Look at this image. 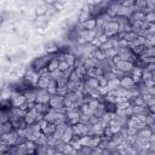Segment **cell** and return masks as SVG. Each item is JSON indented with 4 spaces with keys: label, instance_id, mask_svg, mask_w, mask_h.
<instances>
[{
    "label": "cell",
    "instance_id": "obj_35",
    "mask_svg": "<svg viewBox=\"0 0 155 155\" xmlns=\"http://www.w3.org/2000/svg\"><path fill=\"white\" fill-rule=\"evenodd\" d=\"M99 104H101V102H99L98 99H92V101L88 103V107L91 108V110H93V111H94V110L98 108V105H99Z\"/></svg>",
    "mask_w": 155,
    "mask_h": 155
},
{
    "label": "cell",
    "instance_id": "obj_11",
    "mask_svg": "<svg viewBox=\"0 0 155 155\" xmlns=\"http://www.w3.org/2000/svg\"><path fill=\"white\" fill-rule=\"evenodd\" d=\"M98 63H99V61H97L94 57L90 56L88 58H86V59H85V63H84V65L87 68V70H90V69L97 68V67H98Z\"/></svg>",
    "mask_w": 155,
    "mask_h": 155
},
{
    "label": "cell",
    "instance_id": "obj_34",
    "mask_svg": "<svg viewBox=\"0 0 155 155\" xmlns=\"http://www.w3.org/2000/svg\"><path fill=\"white\" fill-rule=\"evenodd\" d=\"M70 68V65L64 61V62H59V64H58V70H61L62 73H64V71H67L68 69Z\"/></svg>",
    "mask_w": 155,
    "mask_h": 155
},
{
    "label": "cell",
    "instance_id": "obj_39",
    "mask_svg": "<svg viewBox=\"0 0 155 155\" xmlns=\"http://www.w3.org/2000/svg\"><path fill=\"white\" fill-rule=\"evenodd\" d=\"M98 91H99L101 96H105V94L110 91V88H109L108 86H99V87H98Z\"/></svg>",
    "mask_w": 155,
    "mask_h": 155
},
{
    "label": "cell",
    "instance_id": "obj_7",
    "mask_svg": "<svg viewBox=\"0 0 155 155\" xmlns=\"http://www.w3.org/2000/svg\"><path fill=\"white\" fill-rule=\"evenodd\" d=\"M151 134H153L151 130H150L149 127H145V128H143V130L138 131V133H137V138L147 143V142H149V139H150V136H151Z\"/></svg>",
    "mask_w": 155,
    "mask_h": 155
},
{
    "label": "cell",
    "instance_id": "obj_2",
    "mask_svg": "<svg viewBox=\"0 0 155 155\" xmlns=\"http://www.w3.org/2000/svg\"><path fill=\"white\" fill-rule=\"evenodd\" d=\"M103 29H104V34L108 38H111V36H115L119 33V24L115 21H109L104 24Z\"/></svg>",
    "mask_w": 155,
    "mask_h": 155
},
{
    "label": "cell",
    "instance_id": "obj_26",
    "mask_svg": "<svg viewBox=\"0 0 155 155\" xmlns=\"http://www.w3.org/2000/svg\"><path fill=\"white\" fill-rule=\"evenodd\" d=\"M153 73H150L147 68L145 69H143V73H142V80H143V82L144 81H148V80H153Z\"/></svg>",
    "mask_w": 155,
    "mask_h": 155
},
{
    "label": "cell",
    "instance_id": "obj_47",
    "mask_svg": "<svg viewBox=\"0 0 155 155\" xmlns=\"http://www.w3.org/2000/svg\"><path fill=\"white\" fill-rule=\"evenodd\" d=\"M149 111H150V113H153V114H155V104H154V105H151V107H149Z\"/></svg>",
    "mask_w": 155,
    "mask_h": 155
},
{
    "label": "cell",
    "instance_id": "obj_25",
    "mask_svg": "<svg viewBox=\"0 0 155 155\" xmlns=\"http://www.w3.org/2000/svg\"><path fill=\"white\" fill-rule=\"evenodd\" d=\"M75 59H76V56H75V54H73V53H67V54H65V62H67L70 67H74Z\"/></svg>",
    "mask_w": 155,
    "mask_h": 155
},
{
    "label": "cell",
    "instance_id": "obj_22",
    "mask_svg": "<svg viewBox=\"0 0 155 155\" xmlns=\"http://www.w3.org/2000/svg\"><path fill=\"white\" fill-rule=\"evenodd\" d=\"M48 85H50V80H46V79H40L36 84V87L40 88V90H47L48 88Z\"/></svg>",
    "mask_w": 155,
    "mask_h": 155
},
{
    "label": "cell",
    "instance_id": "obj_46",
    "mask_svg": "<svg viewBox=\"0 0 155 155\" xmlns=\"http://www.w3.org/2000/svg\"><path fill=\"white\" fill-rule=\"evenodd\" d=\"M144 84H145V86H147V87H154V86H155V84L153 82V80H148V81H144Z\"/></svg>",
    "mask_w": 155,
    "mask_h": 155
},
{
    "label": "cell",
    "instance_id": "obj_23",
    "mask_svg": "<svg viewBox=\"0 0 155 155\" xmlns=\"http://www.w3.org/2000/svg\"><path fill=\"white\" fill-rule=\"evenodd\" d=\"M114 91H115V93H116V97H127L128 90H126V88H124V87H121V86L116 87Z\"/></svg>",
    "mask_w": 155,
    "mask_h": 155
},
{
    "label": "cell",
    "instance_id": "obj_13",
    "mask_svg": "<svg viewBox=\"0 0 155 155\" xmlns=\"http://www.w3.org/2000/svg\"><path fill=\"white\" fill-rule=\"evenodd\" d=\"M82 25V28L84 29H86V30H93V29H96L97 28V22H96V18L93 17V18H90L87 22H85L84 24H81Z\"/></svg>",
    "mask_w": 155,
    "mask_h": 155
},
{
    "label": "cell",
    "instance_id": "obj_49",
    "mask_svg": "<svg viewBox=\"0 0 155 155\" xmlns=\"http://www.w3.org/2000/svg\"><path fill=\"white\" fill-rule=\"evenodd\" d=\"M153 82H154V84H155V75H154V76H153Z\"/></svg>",
    "mask_w": 155,
    "mask_h": 155
},
{
    "label": "cell",
    "instance_id": "obj_14",
    "mask_svg": "<svg viewBox=\"0 0 155 155\" xmlns=\"http://www.w3.org/2000/svg\"><path fill=\"white\" fill-rule=\"evenodd\" d=\"M47 8H48V6L46 5V4H41V5H39L36 8H35V13L40 17V16H45V15H47Z\"/></svg>",
    "mask_w": 155,
    "mask_h": 155
},
{
    "label": "cell",
    "instance_id": "obj_15",
    "mask_svg": "<svg viewBox=\"0 0 155 155\" xmlns=\"http://www.w3.org/2000/svg\"><path fill=\"white\" fill-rule=\"evenodd\" d=\"M12 131H13V126H12V122L11 121H7L5 124H1V134L10 133Z\"/></svg>",
    "mask_w": 155,
    "mask_h": 155
},
{
    "label": "cell",
    "instance_id": "obj_21",
    "mask_svg": "<svg viewBox=\"0 0 155 155\" xmlns=\"http://www.w3.org/2000/svg\"><path fill=\"white\" fill-rule=\"evenodd\" d=\"M91 56H92V57H94V58H96L97 61H99V62H102V61H104V59H105V54H104V52H103L102 50H99V48H98V50H96Z\"/></svg>",
    "mask_w": 155,
    "mask_h": 155
},
{
    "label": "cell",
    "instance_id": "obj_50",
    "mask_svg": "<svg viewBox=\"0 0 155 155\" xmlns=\"http://www.w3.org/2000/svg\"><path fill=\"white\" fill-rule=\"evenodd\" d=\"M98 155H103V154H98Z\"/></svg>",
    "mask_w": 155,
    "mask_h": 155
},
{
    "label": "cell",
    "instance_id": "obj_42",
    "mask_svg": "<svg viewBox=\"0 0 155 155\" xmlns=\"http://www.w3.org/2000/svg\"><path fill=\"white\" fill-rule=\"evenodd\" d=\"M147 40H148V41H150L153 46H155V34H149V35H148V38H147Z\"/></svg>",
    "mask_w": 155,
    "mask_h": 155
},
{
    "label": "cell",
    "instance_id": "obj_3",
    "mask_svg": "<svg viewBox=\"0 0 155 155\" xmlns=\"http://www.w3.org/2000/svg\"><path fill=\"white\" fill-rule=\"evenodd\" d=\"M51 99V94L48 93L47 90H40L38 91V97H36V102L35 103H41V104H48Z\"/></svg>",
    "mask_w": 155,
    "mask_h": 155
},
{
    "label": "cell",
    "instance_id": "obj_6",
    "mask_svg": "<svg viewBox=\"0 0 155 155\" xmlns=\"http://www.w3.org/2000/svg\"><path fill=\"white\" fill-rule=\"evenodd\" d=\"M115 67H116L117 69H120V70H122L124 73L127 74V73H131V71H132L134 64L131 63V62H128V61H120Z\"/></svg>",
    "mask_w": 155,
    "mask_h": 155
},
{
    "label": "cell",
    "instance_id": "obj_28",
    "mask_svg": "<svg viewBox=\"0 0 155 155\" xmlns=\"http://www.w3.org/2000/svg\"><path fill=\"white\" fill-rule=\"evenodd\" d=\"M36 155H47V145H36Z\"/></svg>",
    "mask_w": 155,
    "mask_h": 155
},
{
    "label": "cell",
    "instance_id": "obj_38",
    "mask_svg": "<svg viewBox=\"0 0 155 155\" xmlns=\"http://www.w3.org/2000/svg\"><path fill=\"white\" fill-rule=\"evenodd\" d=\"M103 76L105 78L107 81H110V80H113V79H116V76H115V74H114L113 71H107V73L103 74Z\"/></svg>",
    "mask_w": 155,
    "mask_h": 155
},
{
    "label": "cell",
    "instance_id": "obj_45",
    "mask_svg": "<svg viewBox=\"0 0 155 155\" xmlns=\"http://www.w3.org/2000/svg\"><path fill=\"white\" fill-rule=\"evenodd\" d=\"M39 125H40V127H41V130H45V128L47 127V125H48V122H47L46 120H41V121H39Z\"/></svg>",
    "mask_w": 155,
    "mask_h": 155
},
{
    "label": "cell",
    "instance_id": "obj_29",
    "mask_svg": "<svg viewBox=\"0 0 155 155\" xmlns=\"http://www.w3.org/2000/svg\"><path fill=\"white\" fill-rule=\"evenodd\" d=\"M80 110H81V113H84L86 115H90V116L93 115V110H91V108L88 107V104H82L80 107Z\"/></svg>",
    "mask_w": 155,
    "mask_h": 155
},
{
    "label": "cell",
    "instance_id": "obj_19",
    "mask_svg": "<svg viewBox=\"0 0 155 155\" xmlns=\"http://www.w3.org/2000/svg\"><path fill=\"white\" fill-rule=\"evenodd\" d=\"M54 131H56V124H48L47 127L45 130H42V133L50 137V136H53Z\"/></svg>",
    "mask_w": 155,
    "mask_h": 155
},
{
    "label": "cell",
    "instance_id": "obj_18",
    "mask_svg": "<svg viewBox=\"0 0 155 155\" xmlns=\"http://www.w3.org/2000/svg\"><path fill=\"white\" fill-rule=\"evenodd\" d=\"M35 144H36V145H47V144H48V136L41 133V134L39 136V138L35 140Z\"/></svg>",
    "mask_w": 155,
    "mask_h": 155
},
{
    "label": "cell",
    "instance_id": "obj_10",
    "mask_svg": "<svg viewBox=\"0 0 155 155\" xmlns=\"http://www.w3.org/2000/svg\"><path fill=\"white\" fill-rule=\"evenodd\" d=\"M74 138V132H73V126H68V128L65 130V132L63 133V137H62V140L64 142V143H70L71 142V139Z\"/></svg>",
    "mask_w": 155,
    "mask_h": 155
},
{
    "label": "cell",
    "instance_id": "obj_51",
    "mask_svg": "<svg viewBox=\"0 0 155 155\" xmlns=\"http://www.w3.org/2000/svg\"><path fill=\"white\" fill-rule=\"evenodd\" d=\"M154 87H155V86H154Z\"/></svg>",
    "mask_w": 155,
    "mask_h": 155
},
{
    "label": "cell",
    "instance_id": "obj_1",
    "mask_svg": "<svg viewBox=\"0 0 155 155\" xmlns=\"http://www.w3.org/2000/svg\"><path fill=\"white\" fill-rule=\"evenodd\" d=\"M56 57V54H45V56H41V57H38V58H35L34 61H33V63H31V68L35 70V71H41L42 69H46L47 68V65H48V63L53 59Z\"/></svg>",
    "mask_w": 155,
    "mask_h": 155
},
{
    "label": "cell",
    "instance_id": "obj_4",
    "mask_svg": "<svg viewBox=\"0 0 155 155\" xmlns=\"http://www.w3.org/2000/svg\"><path fill=\"white\" fill-rule=\"evenodd\" d=\"M48 104L53 109L64 107V96H61V94H53V96H51V99H50V103Z\"/></svg>",
    "mask_w": 155,
    "mask_h": 155
},
{
    "label": "cell",
    "instance_id": "obj_41",
    "mask_svg": "<svg viewBox=\"0 0 155 155\" xmlns=\"http://www.w3.org/2000/svg\"><path fill=\"white\" fill-rule=\"evenodd\" d=\"M127 132H128V136H136L138 133V131L134 127H127Z\"/></svg>",
    "mask_w": 155,
    "mask_h": 155
},
{
    "label": "cell",
    "instance_id": "obj_48",
    "mask_svg": "<svg viewBox=\"0 0 155 155\" xmlns=\"http://www.w3.org/2000/svg\"><path fill=\"white\" fill-rule=\"evenodd\" d=\"M54 155H64V154H63L62 151H56V154H54Z\"/></svg>",
    "mask_w": 155,
    "mask_h": 155
},
{
    "label": "cell",
    "instance_id": "obj_27",
    "mask_svg": "<svg viewBox=\"0 0 155 155\" xmlns=\"http://www.w3.org/2000/svg\"><path fill=\"white\" fill-rule=\"evenodd\" d=\"M107 86L110 88V91H113V90H115L116 87L120 86V80H119V79H113V80L108 81V85H107Z\"/></svg>",
    "mask_w": 155,
    "mask_h": 155
},
{
    "label": "cell",
    "instance_id": "obj_32",
    "mask_svg": "<svg viewBox=\"0 0 155 155\" xmlns=\"http://www.w3.org/2000/svg\"><path fill=\"white\" fill-rule=\"evenodd\" d=\"M91 137L92 136H82V137H80V144L82 147H88L90 140H91Z\"/></svg>",
    "mask_w": 155,
    "mask_h": 155
},
{
    "label": "cell",
    "instance_id": "obj_37",
    "mask_svg": "<svg viewBox=\"0 0 155 155\" xmlns=\"http://www.w3.org/2000/svg\"><path fill=\"white\" fill-rule=\"evenodd\" d=\"M131 105L130 101L128 102H125V103H120V104H116V110H126L128 107Z\"/></svg>",
    "mask_w": 155,
    "mask_h": 155
},
{
    "label": "cell",
    "instance_id": "obj_9",
    "mask_svg": "<svg viewBox=\"0 0 155 155\" xmlns=\"http://www.w3.org/2000/svg\"><path fill=\"white\" fill-rule=\"evenodd\" d=\"M120 86L126 88V90H131V88H133L136 86V84H134L132 76H125L124 79L120 80Z\"/></svg>",
    "mask_w": 155,
    "mask_h": 155
},
{
    "label": "cell",
    "instance_id": "obj_36",
    "mask_svg": "<svg viewBox=\"0 0 155 155\" xmlns=\"http://www.w3.org/2000/svg\"><path fill=\"white\" fill-rule=\"evenodd\" d=\"M90 115H86V114H84V113H81V115H80V124H84V125H87L88 122H90Z\"/></svg>",
    "mask_w": 155,
    "mask_h": 155
},
{
    "label": "cell",
    "instance_id": "obj_30",
    "mask_svg": "<svg viewBox=\"0 0 155 155\" xmlns=\"http://www.w3.org/2000/svg\"><path fill=\"white\" fill-rule=\"evenodd\" d=\"M144 22H147L148 24H153L155 23V12H150L148 15H145V19Z\"/></svg>",
    "mask_w": 155,
    "mask_h": 155
},
{
    "label": "cell",
    "instance_id": "obj_8",
    "mask_svg": "<svg viewBox=\"0 0 155 155\" xmlns=\"http://www.w3.org/2000/svg\"><path fill=\"white\" fill-rule=\"evenodd\" d=\"M90 16H91V10H90L88 6L81 8V11L79 13V23L80 24H84L85 22H87L90 19Z\"/></svg>",
    "mask_w": 155,
    "mask_h": 155
},
{
    "label": "cell",
    "instance_id": "obj_31",
    "mask_svg": "<svg viewBox=\"0 0 155 155\" xmlns=\"http://www.w3.org/2000/svg\"><path fill=\"white\" fill-rule=\"evenodd\" d=\"M46 22H47V17H45V16H40V17L36 18V21H35V25H38V27H42V25L46 24Z\"/></svg>",
    "mask_w": 155,
    "mask_h": 155
},
{
    "label": "cell",
    "instance_id": "obj_5",
    "mask_svg": "<svg viewBox=\"0 0 155 155\" xmlns=\"http://www.w3.org/2000/svg\"><path fill=\"white\" fill-rule=\"evenodd\" d=\"M18 134H17V131H12L10 133H5V134H1V142H5L7 143L8 145H15L16 144V139H17Z\"/></svg>",
    "mask_w": 155,
    "mask_h": 155
},
{
    "label": "cell",
    "instance_id": "obj_24",
    "mask_svg": "<svg viewBox=\"0 0 155 155\" xmlns=\"http://www.w3.org/2000/svg\"><path fill=\"white\" fill-rule=\"evenodd\" d=\"M104 54H105L107 59H113L115 56H117V51L115 48H109V50L104 51Z\"/></svg>",
    "mask_w": 155,
    "mask_h": 155
},
{
    "label": "cell",
    "instance_id": "obj_12",
    "mask_svg": "<svg viewBox=\"0 0 155 155\" xmlns=\"http://www.w3.org/2000/svg\"><path fill=\"white\" fill-rule=\"evenodd\" d=\"M27 102V98L24 97V94L23 93H19L15 99H12L11 101V103H12V105L13 107H17V108H19V107H22L24 103Z\"/></svg>",
    "mask_w": 155,
    "mask_h": 155
},
{
    "label": "cell",
    "instance_id": "obj_44",
    "mask_svg": "<svg viewBox=\"0 0 155 155\" xmlns=\"http://www.w3.org/2000/svg\"><path fill=\"white\" fill-rule=\"evenodd\" d=\"M137 41H138V44H139V45L144 46V45H145L147 39H145V38H143V36H138V38H137Z\"/></svg>",
    "mask_w": 155,
    "mask_h": 155
},
{
    "label": "cell",
    "instance_id": "obj_33",
    "mask_svg": "<svg viewBox=\"0 0 155 155\" xmlns=\"http://www.w3.org/2000/svg\"><path fill=\"white\" fill-rule=\"evenodd\" d=\"M133 116L136 117L137 121H139V122L147 125V117H148V114H138V115H133Z\"/></svg>",
    "mask_w": 155,
    "mask_h": 155
},
{
    "label": "cell",
    "instance_id": "obj_43",
    "mask_svg": "<svg viewBox=\"0 0 155 155\" xmlns=\"http://www.w3.org/2000/svg\"><path fill=\"white\" fill-rule=\"evenodd\" d=\"M125 113H126V115H127V116H132V115H133V107H132V105H130V107L125 110Z\"/></svg>",
    "mask_w": 155,
    "mask_h": 155
},
{
    "label": "cell",
    "instance_id": "obj_16",
    "mask_svg": "<svg viewBox=\"0 0 155 155\" xmlns=\"http://www.w3.org/2000/svg\"><path fill=\"white\" fill-rule=\"evenodd\" d=\"M101 142H102V137H101V136H92L88 147L93 149V148H96V147H99Z\"/></svg>",
    "mask_w": 155,
    "mask_h": 155
},
{
    "label": "cell",
    "instance_id": "obj_40",
    "mask_svg": "<svg viewBox=\"0 0 155 155\" xmlns=\"http://www.w3.org/2000/svg\"><path fill=\"white\" fill-rule=\"evenodd\" d=\"M98 79V81H99V86H107L108 85V81L105 80V78L102 75V76H98L97 78Z\"/></svg>",
    "mask_w": 155,
    "mask_h": 155
},
{
    "label": "cell",
    "instance_id": "obj_17",
    "mask_svg": "<svg viewBox=\"0 0 155 155\" xmlns=\"http://www.w3.org/2000/svg\"><path fill=\"white\" fill-rule=\"evenodd\" d=\"M58 64H59V61L57 59V57H54V58L48 63V65H47V70H48L50 73L57 70V69H58Z\"/></svg>",
    "mask_w": 155,
    "mask_h": 155
},
{
    "label": "cell",
    "instance_id": "obj_20",
    "mask_svg": "<svg viewBox=\"0 0 155 155\" xmlns=\"http://www.w3.org/2000/svg\"><path fill=\"white\" fill-rule=\"evenodd\" d=\"M56 81H57V87H58V88H62V87H65V86H67V84H68L69 79H68V78H65V76L62 74V75H61Z\"/></svg>",
    "mask_w": 155,
    "mask_h": 155
}]
</instances>
